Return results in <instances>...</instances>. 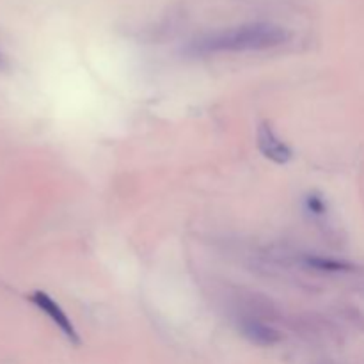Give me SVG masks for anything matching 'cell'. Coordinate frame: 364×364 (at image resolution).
Segmentation results:
<instances>
[{"label": "cell", "mask_w": 364, "mask_h": 364, "mask_svg": "<svg viewBox=\"0 0 364 364\" xmlns=\"http://www.w3.org/2000/svg\"><path fill=\"white\" fill-rule=\"evenodd\" d=\"M306 212H309L311 215L315 217H320L323 215V213L327 212V205L326 201H323V198L320 194H316V192H313V194L306 196Z\"/></svg>", "instance_id": "obj_6"}, {"label": "cell", "mask_w": 364, "mask_h": 364, "mask_svg": "<svg viewBox=\"0 0 364 364\" xmlns=\"http://www.w3.org/2000/svg\"><path fill=\"white\" fill-rule=\"evenodd\" d=\"M290 39V32L284 27L269 21L237 25L201 36L188 45L187 52L192 55H215V53L262 52L276 48Z\"/></svg>", "instance_id": "obj_1"}, {"label": "cell", "mask_w": 364, "mask_h": 364, "mask_svg": "<svg viewBox=\"0 0 364 364\" xmlns=\"http://www.w3.org/2000/svg\"><path fill=\"white\" fill-rule=\"evenodd\" d=\"M256 139H258L256 144H258L259 153H262L267 160L276 164V166H287V164L294 159L291 148L279 137V135H277V132L274 130L270 121L259 123Z\"/></svg>", "instance_id": "obj_2"}, {"label": "cell", "mask_w": 364, "mask_h": 364, "mask_svg": "<svg viewBox=\"0 0 364 364\" xmlns=\"http://www.w3.org/2000/svg\"><path fill=\"white\" fill-rule=\"evenodd\" d=\"M240 333L247 338L251 343L259 345V347H270L281 341L279 331L267 323L259 322L256 318H245L240 322Z\"/></svg>", "instance_id": "obj_4"}, {"label": "cell", "mask_w": 364, "mask_h": 364, "mask_svg": "<svg viewBox=\"0 0 364 364\" xmlns=\"http://www.w3.org/2000/svg\"><path fill=\"white\" fill-rule=\"evenodd\" d=\"M304 262L308 267L322 270V272H348V270H352V265H348V263L338 262L333 258H323V256H306Z\"/></svg>", "instance_id": "obj_5"}, {"label": "cell", "mask_w": 364, "mask_h": 364, "mask_svg": "<svg viewBox=\"0 0 364 364\" xmlns=\"http://www.w3.org/2000/svg\"><path fill=\"white\" fill-rule=\"evenodd\" d=\"M28 301H31L32 304H34L36 308L43 313V315H46L50 320H52L53 326H55L57 329H59L60 333L68 338V341H71L73 345H80V336H78L73 322H71L70 316L66 315V311H64V309L60 308V306L57 304V302L53 301L48 294L38 290V291H34V294L28 295Z\"/></svg>", "instance_id": "obj_3"}]
</instances>
